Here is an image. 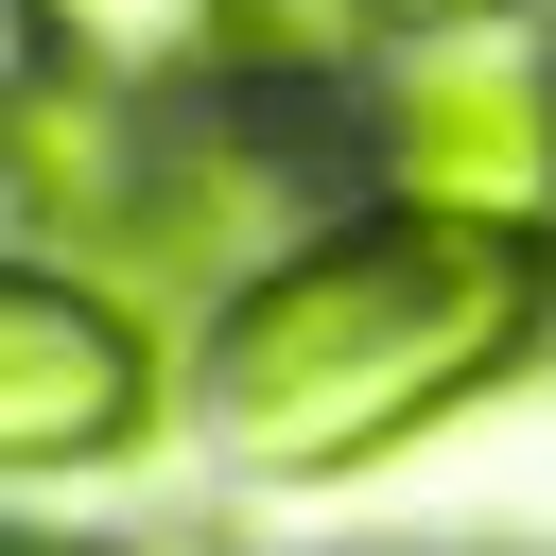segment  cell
<instances>
[{"label":"cell","instance_id":"5b68a950","mask_svg":"<svg viewBox=\"0 0 556 556\" xmlns=\"http://www.w3.org/2000/svg\"><path fill=\"white\" fill-rule=\"evenodd\" d=\"M382 17H434V35H452V17H469V0H382Z\"/></svg>","mask_w":556,"mask_h":556},{"label":"cell","instance_id":"3957f363","mask_svg":"<svg viewBox=\"0 0 556 556\" xmlns=\"http://www.w3.org/2000/svg\"><path fill=\"white\" fill-rule=\"evenodd\" d=\"M139 417H156V382H139L122 313L35 261L0 295V452L17 469H104V452H139Z\"/></svg>","mask_w":556,"mask_h":556},{"label":"cell","instance_id":"6da1fadb","mask_svg":"<svg viewBox=\"0 0 556 556\" xmlns=\"http://www.w3.org/2000/svg\"><path fill=\"white\" fill-rule=\"evenodd\" d=\"M539 330V226H452V208H382V226H313L278 243L226 313H208V434L243 469H365L400 434H434L469 382H504Z\"/></svg>","mask_w":556,"mask_h":556},{"label":"cell","instance_id":"277c9868","mask_svg":"<svg viewBox=\"0 0 556 556\" xmlns=\"http://www.w3.org/2000/svg\"><path fill=\"white\" fill-rule=\"evenodd\" d=\"M208 17H226V35H313L330 0H208Z\"/></svg>","mask_w":556,"mask_h":556},{"label":"cell","instance_id":"7a4b0ae2","mask_svg":"<svg viewBox=\"0 0 556 556\" xmlns=\"http://www.w3.org/2000/svg\"><path fill=\"white\" fill-rule=\"evenodd\" d=\"M382 174L400 208H452V226H539L556 208V35H417L382 70Z\"/></svg>","mask_w":556,"mask_h":556}]
</instances>
